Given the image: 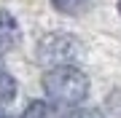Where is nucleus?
I'll return each instance as SVG.
<instances>
[{
	"mask_svg": "<svg viewBox=\"0 0 121 118\" xmlns=\"http://www.w3.org/2000/svg\"><path fill=\"white\" fill-rule=\"evenodd\" d=\"M43 91L59 105H81L89 97V78L75 65L51 67L43 75Z\"/></svg>",
	"mask_w": 121,
	"mask_h": 118,
	"instance_id": "f257e3e1",
	"label": "nucleus"
},
{
	"mask_svg": "<svg viewBox=\"0 0 121 118\" xmlns=\"http://www.w3.org/2000/svg\"><path fill=\"white\" fill-rule=\"evenodd\" d=\"M81 46L73 35L65 32H51L38 43V59L48 67H62V65H73Z\"/></svg>",
	"mask_w": 121,
	"mask_h": 118,
	"instance_id": "f03ea898",
	"label": "nucleus"
},
{
	"mask_svg": "<svg viewBox=\"0 0 121 118\" xmlns=\"http://www.w3.org/2000/svg\"><path fill=\"white\" fill-rule=\"evenodd\" d=\"M19 43V24L11 13H0V54L11 51Z\"/></svg>",
	"mask_w": 121,
	"mask_h": 118,
	"instance_id": "7ed1b4c3",
	"label": "nucleus"
},
{
	"mask_svg": "<svg viewBox=\"0 0 121 118\" xmlns=\"http://www.w3.org/2000/svg\"><path fill=\"white\" fill-rule=\"evenodd\" d=\"M22 118H59V110H56L51 102H43V99H35L24 107Z\"/></svg>",
	"mask_w": 121,
	"mask_h": 118,
	"instance_id": "20e7f679",
	"label": "nucleus"
},
{
	"mask_svg": "<svg viewBox=\"0 0 121 118\" xmlns=\"http://www.w3.org/2000/svg\"><path fill=\"white\" fill-rule=\"evenodd\" d=\"M13 97H16V81H13L5 70H0V107L8 105Z\"/></svg>",
	"mask_w": 121,
	"mask_h": 118,
	"instance_id": "39448f33",
	"label": "nucleus"
},
{
	"mask_svg": "<svg viewBox=\"0 0 121 118\" xmlns=\"http://www.w3.org/2000/svg\"><path fill=\"white\" fill-rule=\"evenodd\" d=\"M51 5H54L56 11L67 13V16H75V13H81L89 5V0H51Z\"/></svg>",
	"mask_w": 121,
	"mask_h": 118,
	"instance_id": "423d86ee",
	"label": "nucleus"
},
{
	"mask_svg": "<svg viewBox=\"0 0 121 118\" xmlns=\"http://www.w3.org/2000/svg\"><path fill=\"white\" fill-rule=\"evenodd\" d=\"M67 118H105L99 110H94V107H81V110H73Z\"/></svg>",
	"mask_w": 121,
	"mask_h": 118,
	"instance_id": "0eeeda50",
	"label": "nucleus"
},
{
	"mask_svg": "<svg viewBox=\"0 0 121 118\" xmlns=\"http://www.w3.org/2000/svg\"><path fill=\"white\" fill-rule=\"evenodd\" d=\"M118 13H121V0H118Z\"/></svg>",
	"mask_w": 121,
	"mask_h": 118,
	"instance_id": "6e6552de",
	"label": "nucleus"
},
{
	"mask_svg": "<svg viewBox=\"0 0 121 118\" xmlns=\"http://www.w3.org/2000/svg\"><path fill=\"white\" fill-rule=\"evenodd\" d=\"M0 118H8V115H3V113H0Z\"/></svg>",
	"mask_w": 121,
	"mask_h": 118,
	"instance_id": "1a4fd4ad",
	"label": "nucleus"
},
{
	"mask_svg": "<svg viewBox=\"0 0 121 118\" xmlns=\"http://www.w3.org/2000/svg\"><path fill=\"white\" fill-rule=\"evenodd\" d=\"M0 70H3V65H0Z\"/></svg>",
	"mask_w": 121,
	"mask_h": 118,
	"instance_id": "9d476101",
	"label": "nucleus"
}]
</instances>
